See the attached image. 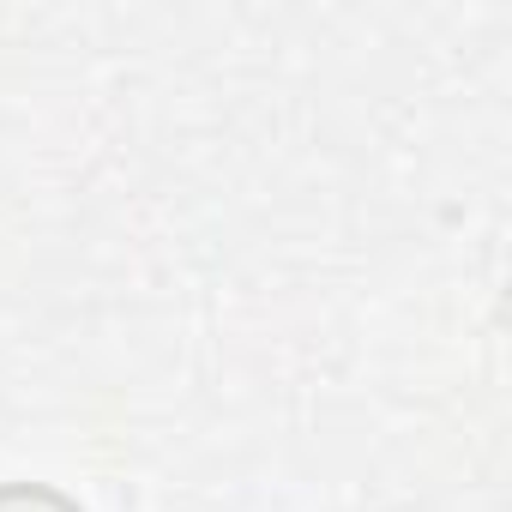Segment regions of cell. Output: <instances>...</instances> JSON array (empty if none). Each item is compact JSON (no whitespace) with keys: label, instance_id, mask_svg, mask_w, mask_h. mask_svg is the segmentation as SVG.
Masks as SVG:
<instances>
[{"label":"cell","instance_id":"cell-1","mask_svg":"<svg viewBox=\"0 0 512 512\" xmlns=\"http://www.w3.org/2000/svg\"><path fill=\"white\" fill-rule=\"evenodd\" d=\"M0 512H85V506L49 482H0Z\"/></svg>","mask_w":512,"mask_h":512}]
</instances>
